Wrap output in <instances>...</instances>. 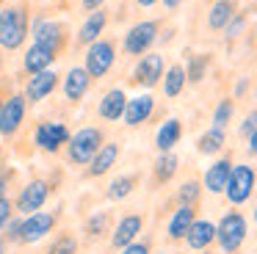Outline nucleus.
<instances>
[{"instance_id":"f257e3e1","label":"nucleus","mask_w":257,"mask_h":254,"mask_svg":"<svg viewBox=\"0 0 257 254\" xmlns=\"http://www.w3.org/2000/svg\"><path fill=\"white\" fill-rule=\"evenodd\" d=\"M31 36V14L25 3L3 6L0 9V47L20 50L25 39Z\"/></svg>"},{"instance_id":"f03ea898","label":"nucleus","mask_w":257,"mask_h":254,"mask_svg":"<svg viewBox=\"0 0 257 254\" xmlns=\"http://www.w3.org/2000/svg\"><path fill=\"white\" fill-rule=\"evenodd\" d=\"M105 144V133L100 130V127H80L78 133H72L69 136V141H67V163H72V166H89L91 163V158L97 155V149Z\"/></svg>"},{"instance_id":"7ed1b4c3","label":"nucleus","mask_w":257,"mask_h":254,"mask_svg":"<svg viewBox=\"0 0 257 254\" xmlns=\"http://www.w3.org/2000/svg\"><path fill=\"white\" fill-rule=\"evenodd\" d=\"M246 232H249V226H246V218L238 213V210L224 213L221 221H218V226H216V243H218V248H221L224 254H235L240 246H243Z\"/></svg>"},{"instance_id":"20e7f679","label":"nucleus","mask_w":257,"mask_h":254,"mask_svg":"<svg viewBox=\"0 0 257 254\" xmlns=\"http://www.w3.org/2000/svg\"><path fill=\"white\" fill-rule=\"evenodd\" d=\"M50 193H53V182L45 180V177H34V180H28L20 188L17 199H14V213L31 215V213H36V210H45Z\"/></svg>"},{"instance_id":"39448f33","label":"nucleus","mask_w":257,"mask_h":254,"mask_svg":"<svg viewBox=\"0 0 257 254\" xmlns=\"http://www.w3.org/2000/svg\"><path fill=\"white\" fill-rule=\"evenodd\" d=\"M56 226H58V213H53V210H36L31 215H23L20 243L23 246H34V243L45 240L50 232H56Z\"/></svg>"},{"instance_id":"423d86ee","label":"nucleus","mask_w":257,"mask_h":254,"mask_svg":"<svg viewBox=\"0 0 257 254\" xmlns=\"http://www.w3.org/2000/svg\"><path fill=\"white\" fill-rule=\"evenodd\" d=\"M31 36H34V44L47 47L56 58L67 50V25L58 20H42V17H36L34 28H31Z\"/></svg>"},{"instance_id":"0eeeda50","label":"nucleus","mask_w":257,"mask_h":254,"mask_svg":"<svg viewBox=\"0 0 257 254\" xmlns=\"http://www.w3.org/2000/svg\"><path fill=\"white\" fill-rule=\"evenodd\" d=\"M28 116V99L25 94H9L3 110H0V138H14L25 124Z\"/></svg>"},{"instance_id":"6e6552de","label":"nucleus","mask_w":257,"mask_h":254,"mask_svg":"<svg viewBox=\"0 0 257 254\" xmlns=\"http://www.w3.org/2000/svg\"><path fill=\"white\" fill-rule=\"evenodd\" d=\"M254 182H257V171L251 169V166H246V163L232 166L229 180H227V188H224L229 204H235V207H238V204L249 202V196L254 193Z\"/></svg>"},{"instance_id":"1a4fd4ad","label":"nucleus","mask_w":257,"mask_h":254,"mask_svg":"<svg viewBox=\"0 0 257 254\" xmlns=\"http://www.w3.org/2000/svg\"><path fill=\"white\" fill-rule=\"evenodd\" d=\"M113 61H116V44H113L111 39L100 36L97 42L89 44V50H86V72L91 75V80L108 75V72L113 69Z\"/></svg>"},{"instance_id":"9d476101","label":"nucleus","mask_w":257,"mask_h":254,"mask_svg":"<svg viewBox=\"0 0 257 254\" xmlns=\"http://www.w3.org/2000/svg\"><path fill=\"white\" fill-rule=\"evenodd\" d=\"M69 136H72L69 127L61 124V121H39V124L34 127V144L47 155L61 152V149L67 147Z\"/></svg>"},{"instance_id":"9b49d317","label":"nucleus","mask_w":257,"mask_h":254,"mask_svg":"<svg viewBox=\"0 0 257 254\" xmlns=\"http://www.w3.org/2000/svg\"><path fill=\"white\" fill-rule=\"evenodd\" d=\"M158 31H161V25H158L155 20H144V22H136L133 28H130L127 33H124V53L127 55H144L147 50L155 44L158 39Z\"/></svg>"},{"instance_id":"f8f14e48","label":"nucleus","mask_w":257,"mask_h":254,"mask_svg":"<svg viewBox=\"0 0 257 254\" xmlns=\"http://www.w3.org/2000/svg\"><path fill=\"white\" fill-rule=\"evenodd\" d=\"M119 155H122V147H119V141H105L100 149H97V155L91 158V163L83 169V177L86 180H97V177H105L108 171L116 166Z\"/></svg>"},{"instance_id":"ddd939ff","label":"nucleus","mask_w":257,"mask_h":254,"mask_svg":"<svg viewBox=\"0 0 257 254\" xmlns=\"http://www.w3.org/2000/svg\"><path fill=\"white\" fill-rule=\"evenodd\" d=\"M141 229H144V218L139 213H127L116 221V226L111 229V246L113 248H124L130 243L139 240Z\"/></svg>"},{"instance_id":"4468645a","label":"nucleus","mask_w":257,"mask_h":254,"mask_svg":"<svg viewBox=\"0 0 257 254\" xmlns=\"http://www.w3.org/2000/svg\"><path fill=\"white\" fill-rule=\"evenodd\" d=\"M163 72H166V64H163V55L152 53V55H144V58L136 64L133 69V80L144 88H152L163 80Z\"/></svg>"},{"instance_id":"2eb2a0df","label":"nucleus","mask_w":257,"mask_h":254,"mask_svg":"<svg viewBox=\"0 0 257 254\" xmlns=\"http://www.w3.org/2000/svg\"><path fill=\"white\" fill-rule=\"evenodd\" d=\"M56 88H58V75L53 69H45V72H39V75L28 77L23 94H25V99H28V105H31V102H42V99H47Z\"/></svg>"},{"instance_id":"dca6fc26","label":"nucleus","mask_w":257,"mask_h":254,"mask_svg":"<svg viewBox=\"0 0 257 254\" xmlns=\"http://www.w3.org/2000/svg\"><path fill=\"white\" fill-rule=\"evenodd\" d=\"M91 88V75L86 72V66H72L64 77V97L69 102H80Z\"/></svg>"},{"instance_id":"f3484780","label":"nucleus","mask_w":257,"mask_h":254,"mask_svg":"<svg viewBox=\"0 0 257 254\" xmlns=\"http://www.w3.org/2000/svg\"><path fill=\"white\" fill-rule=\"evenodd\" d=\"M183 240L188 243V248H194V251H207V246L216 243V224L207 221V218H196Z\"/></svg>"},{"instance_id":"a211bd4d","label":"nucleus","mask_w":257,"mask_h":254,"mask_svg":"<svg viewBox=\"0 0 257 254\" xmlns=\"http://www.w3.org/2000/svg\"><path fill=\"white\" fill-rule=\"evenodd\" d=\"M152 110H155V97L152 94H139V97L127 99V108H124L122 119L127 127H139L152 116Z\"/></svg>"},{"instance_id":"6ab92c4d","label":"nucleus","mask_w":257,"mask_h":254,"mask_svg":"<svg viewBox=\"0 0 257 254\" xmlns=\"http://www.w3.org/2000/svg\"><path fill=\"white\" fill-rule=\"evenodd\" d=\"M232 166H235V163H232L229 158L213 160V163L207 166V171H205V182H202V188H205V191H210V193H224Z\"/></svg>"},{"instance_id":"aec40b11","label":"nucleus","mask_w":257,"mask_h":254,"mask_svg":"<svg viewBox=\"0 0 257 254\" xmlns=\"http://www.w3.org/2000/svg\"><path fill=\"white\" fill-rule=\"evenodd\" d=\"M124 108H127V94H124L122 88H111V91L100 99L97 113H100V119H105V121H119L124 116Z\"/></svg>"},{"instance_id":"412c9836","label":"nucleus","mask_w":257,"mask_h":254,"mask_svg":"<svg viewBox=\"0 0 257 254\" xmlns=\"http://www.w3.org/2000/svg\"><path fill=\"white\" fill-rule=\"evenodd\" d=\"M105 25H108V11H91L89 17L83 20V25H80V31H78V44H91V42H97V39L102 36V31H105Z\"/></svg>"},{"instance_id":"4be33fe9","label":"nucleus","mask_w":257,"mask_h":254,"mask_svg":"<svg viewBox=\"0 0 257 254\" xmlns=\"http://www.w3.org/2000/svg\"><path fill=\"white\" fill-rule=\"evenodd\" d=\"M196 221V207H177L174 210V215L169 218V226H166V232H169V240H183L185 235H188V229H191V224Z\"/></svg>"},{"instance_id":"5701e85b","label":"nucleus","mask_w":257,"mask_h":254,"mask_svg":"<svg viewBox=\"0 0 257 254\" xmlns=\"http://www.w3.org/2000/svg\"><path fill=\"white\" fill-rule=\"evenodd\" d=\"M53 61H56V55H53L47 47H42V44H31L28 53H25V58H23V66H25L28 75H39V72L50 69Z\"/></svg>"},{"instance_id":"b1692460","label":"nucleus","mask_w":257,"mask_h":254,"mask_svg":"<svg viewBox=\"0 0 257 254\" xmlns=\"http://www.w3.org/2000/svg\"><path fill=\"white\" fill-rule=\"evenodd\" d=\"M180 138H183V121L180 119H166L161 124V130H158V136H155L158 152H172V149L180 144Z\"/></svg>"},{"instance_id":"393cba45","label":"nucleus","mask_w":257,"mask_h":254,"mask_svg":"<svg viewBox=\"0 0 257 254\" xmlns=\"http://www.w3.org/2000/svg\"><path fill=\"white\" fill-rule=\"evenodd\" d=\"M136 185H139V174H119L108 182L105 199L108 202H122V199H127L136 191Z\"/></svg>"},{"instance_id":"a878e982","label":"nucleus","mask_w":257,"mask_h":254,"mask_svg":"<svg viewBox=\"0 0 257 254\" xmlns=\"http://www.w3.org/2000/svg\"><path fill=\"white\" fill-rule=\"evenodd\" d=\"M108 229H111V210H94L91 215H86L83 232H86L89 240H100V237H105Z\"/></svg>"},{"instance_id":"bb28decb","label":"nucleus","mask_w":257,"mask_h":254,"mask_svg":"<svg viewBox=\"0 0 257 254\" xmlns=\"http://www.w3.org/2000/svg\"><path fill=\"white\" fill-rule=\"evenodd\" d=\"M185 83H188L185 66L174 64V66H169V69L163 72V94H166L169 99L180 97V94H183V88H185Z\"/></svg>"},{"instance_id":"cd10ccee","label":"nucleus","mask_w":257,"mask_h":254,"mask_svg":"<svg viewBox=\"0 0 257 254\" xmlns=\"http://www.w3.org/2000/svg\"><path fill=\"white\" fill-rule=\"evenodd\" d=\"M177 166H180V160H177L174 152H161L158 155L155 166H152V177H155L158 185H163V182L172 180V177L177 174Z\"/></svg>"},{"instance_id":"c85d7f7f","label":"nucleus","mask_w":257,"mask_h":254,"mask_svg":"<svg viewBox=\"0 0 257 254\" xmlns=\"http://www.w3.org/2000/svg\"><path fill=\"white\" fill-rule=\"evenodd\" d=\"M235 17V6L232 0H216L210 9V14H207V25L213 28V31H224L227 28V22Z\"/></svg>"},{"instance_id":"c756f323","label":"nucleus","mask_w":257,"mask_h":254,"mask_svg":"<svg viewBox=\"0 0 257 254\" xmlns=\"http://www.w3.org/2000/svg\"><path fill=\"white\" fill-rule=\"evenodd\" d=\"M224 141H227V136H224L221 127H210L207 133H202V136H199L196 149H199L202 155H218L224 149Z\"/></svg>"},{"instance_id":"7c9ffc66","label":"nucleus","mask_w":257,"mask_h":254,"mask_svg":"<svg viewBox=\"0 0 257 254\" xmlns=\"http://www.w3.org/2000/svg\"><path fill=\"white\" fill-rule=\"evenodd\" d=\"M199 196H202V182H196V180H188V182H183V188L177 191V204L180 207H196L199 204Z\"/></svg>"},{"instance_id":"2f4dec72","label":"nucleus","mask_w":257,"mask_h":254,"mask_svg":"<svg viewBox=\"0 0 257 254\" xmlns=\"http://www.w3.org/2000/svg\"><path fill=\"white\" fill-rule=\"evenodd\" d=\"M78 248H80L78 237H75L72 232H61V235L47 246V254H78Z\"/></svg>"},{"instance_id":"473e14b6","label":"nucleus","mask_w":257,"mask_h":254,"mask_svg":"<svg viewBox=\"0 0 257 254\" xmlns=\"http://www.w3.org/2000/svg\"><path fill=\"white\" fill-rule=\"evenodd\" d=\"M232 110H235V105H232V99H221V102L216 105V110H213V127H227L229 124V119H232Z\"/></svg>"},{"instance_id":"72a5a7b5","label":"nucleus","mask_w":257,"mask_h":254,"mask_svg":"<svg viewBox=\"0 0 257 254\" xmlns=\"http://www.w3.org/2000/svg\"><path fill=\"white\" fill-rule=\"evenodd\" d=\"M205 66H207V55H194V58H191V66L185 69L188 80L191 83H199L202 75H205Z\"/></svg>"},{"instance_id":"f704fd0d","label":"nucleus","mask_w":257,"mask_h":254,"mask_svg":"<svg viewBox=\"0 0 257 254\" xmlns=\"http://www.w3.org/2000/svg\"><path fill=\"white\" fill-rule=\"evenodd\" d=\"M14 218V202L12 199H0V232L6 229V224Z\"/></svg>"},{"instance_id":"c9c22d12","label":"nucleus","mask_w":257,"mask_h":254,"mask_svg":"<svg viewBox=\"0 0 257 254\" xmlns=\"http://www.w3.org/2000/svg\"><path fill=\"white\" fill-rule=\"evenodd\" d=\"M12 177H14V171H12V169H3V166H0V199H9Z\"/></svg>"},{"instance_id":"e433bc0d","label":"nucleus","mask_w":257,"mask_h":254,"mask_svg":"<svg viewBox=\"0 0 257 254\" xmlns=\"http://www.w3.org/2000/svg\"><path fill=\"white\" fill-rule=\"evenodd\" d=\"M119 254H150V243H147V240H136V243H130V246L119 248Z\"/></svg>"},{"instance_id":"4c0bfd02","label":"nucleus","mask_w":257,"mask_h":254,"mask_svg":"<svg viewBox=\"0 0 257 254\" xmlns=\"http://www.w3.org/2000/svg\"><path fill=\"white\" fill-rule=\"evenodd\" d=\"M243 22H246L243 17H232V20L227 22V28H224V31H227V36H229V39H235V36H238V33L243 31Z\"/></svg>"},{"instance_id":"58836bf2","label":"nucleus","mask_w":257,"mask_h":254,"mask_svg":"<svg viewBox=\"0 0 257 254\" xmlns=\"http://www.w3.org/2000/svg\"><path fill=\"white\" fill-rule=\"evenodd\" d=\"M254 127H257V110H251V113L243 119V124H240V136L249 138L251 133H254Z\"/></svg>"},{"instance_id":"ea45409f","label":"nucleus","mask_w":257,"mask_h":254,"mask_svg":"<svg viewBox=\"0 0 257 254\" xmlns=\"http://www.w3.org/2000/svg\"><path fill=\"white\" fill-rule=\"evenodd\" d=\"M102 3H105V0H80V6H83V11H100L102 9Z\"/></svg>"},{"instance_id":"a19ab883","label":"nucleus","mask_w":257,"mask_h":254,"mask_svg":"<svg viewBox=\"0 0 257 254\" xmlns=\"http://www.w3.org/2000/svg\"><path fill=\"white\" fill-rule=\"evenodd\" d=\"M249 152H251V155H257V127H254V133L249 136Z\"/></svg>"},{"instance_id":"79ce46f5","label":"nucleus","mask_w":257,"mask_h":254,"mask_svg":"<svg viewBox=\"0 0 257 254\" xmlns=\"http://www.w3.org/2000/svg\"><path fill=\"white\" fill-rule=\"evenodd\" d=\"M163 6L172 11V9H177V6H183V0H163Z\"/></svg>"},{"instance_id":"37998d69","label":"nucleus","mask_w":257,"mask_h":254,"mask_svg":"<svg viewBox=\"0 0 257 254\" xmlns=\"http://www.w3.org/2000/svg\"><path fill=\"white\" fill-rule=\"evenodd\" d=\"M136 3H139V6H144V9H152V6H155V3H161V0H136Z\"/></svg>"},{"instance_id":"c03bdc74","label":"nucleus","mask_w":257,"mask_h":254,"mask_svg":"<svg viewBox=\"0 0 257 254\" xmlns=\"http://www.w3.org/2000/svg\"><path fill=\"white\" fill-rule=\"evenodd\" d=\"M6 251H9V240L0 235V254H6Z\"/></svg>"},{"instance_id":"a18cd8bd","label":"nucleus","mask_w":257,"mask_h":254,"mask_svg":"<svg viewBox=\"0 0 257 254\" xmlns=\"http://www.w3.org/2000/svg\"><path fill=\"white\" fill-rule=\"evenodd\" d=\"M246 86H249V83H246V80H240L238 86H235V94H243V91H246Z\"/></svg>"},{"instance_id":"49530a36","label":"nucleus","mask_w":257,"mask_h":254,"mask_svg":"<svg viewBox=\"0 0 257 254\" xmlns=\"http://www.w3.org/2000/svg\"><path fill=\"white\" fill-rule=\"evenodd\" d=\"M0 166H3V141H0Z\"/></svg>"},{"instance_id":"de8ad7c7","label":"nucleus","mask_w":257,"mask_h":254,"mask_svg":"<svg viewBox=\"0 0 257 254\" xmlns=\"http://www.w3.org/2000/svg\"><path fill=\"white\" fill-rule=\"evenodd\" d=\"M3 102H6V97H3V94H0V110H3Z\"/></svg>"},{"instance_id":"09e8293b","label":"nucleus","mask_w":257,"mask_h":254,"mask_svg":"<svg viewBox=\"0 0 257 254\" xmlns=\"http://www.w3.org/2000/svg\"><path fill=\"white\" fill-rule=\"evenodd\" d=\"M0 72H3V53H0Z\"/></svg>"},{"instance_id":"8fccbe9b","label":"nucleus","mask_w":257,"mask_h":254,"mask_svg":"<svg viewBox=\"0 0 257 254\" xmlns=\"http://www.w3.org/2000/svg\"><path fill=\"white\" fill-rule=\"evenodd\" d=\"M254 224H257V207H254Z\"/></svg>"},{"instance_id":"3c124183","label":"nucleus","mask_w":257,"mask_h":254,"mask_svg":"<svg viewBox=\"0 0 257 254\" xmlns=\"http://www.w3.org/2000/svg\"><path fill=\"white\" fill-rule=\"evenodd\" d=\"M254 99H257V88H254Z\"/></svg>"},{"instance_id":"603ef678","label":"nucleus","mask_w":257,"mask_h":254,"mask_svg":"<svg viewBox=\"0 0 257 254\" xmlns=\"http://www.w3.org/2000/svg\"><path fill=\"white\" fill-rule=\"evenodd\" d=\"M158 254H166V251H158Z\"/></svg>"},{"instance_id":"864d4df0","label":"nucleus","mask_w":257,"mask_h":254,"mask_svg":"<svg viewBox=\"0 0 257 254\" xmlns=\"http://www.w3.org/2000/svg\"><path fill=\"white\" fill-rule=\"evenodd\" d=\"M199 254H207V251H199Z\"/></svg>"}]
</instances>
